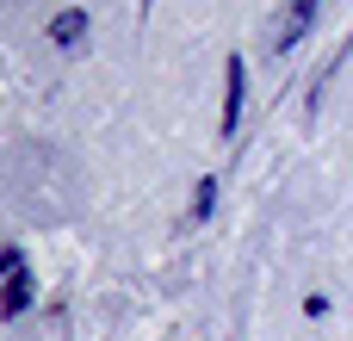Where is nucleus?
<instances>
[{
    "mask_svg": "<svg viewBox=\"0 0 353 341\" xmlns=\"http://www.w3.org/2000/svg\"><path fill=\"white\" fill-rule=\"evenodd\" d=\"M242 106H248V68L242 56H230V93H223V137L242 130Z\"/></svg>",
    "mask_w": 353,
    "mask_h": 341,
    "instance_id": "nucleus-1",
    "label": "nucleus"
},
{
    "mask_svg": "<svg viewBox=\"0 0 353 341\" xmlns=\"http://www.w3.org/2000/svg\"><path fill=\"white\" fill-rule=\"evenodd\" d=\"M25 311H31V273L19 267V273H6V286H0V317H6V323H19Z\"/></svg>",
    "mask_w": 353,
    "mask_h": 341,
    "instance_id": "nucleus-2",
    "label": "nucleus"
},
{
    "mask_svg": "<svg viewBox=\"0 0 353 341\" xmlns=\"http://www.w3.org/2000/svg\"><path fill=\"white\" fill-rule=\"evenodd\" d=\"M310 19H316V0H292V19L279 25V50H285V56H292V43H304Z\"/></svg>",
    "mask_w": 353,
    "mask_h": 341,
    "instance_id": "nucleus-3",
    "label": "nucleus"
},
{
    "mask_svg": "<svg viewBox=\"0 0 353 341\" xmlns=\"http://www.w3.org/2000/svg\"><path fill=\"white\" fill-rule=\"evenodd\" d=\"M81 37H87V12L81 6H68V12L50 19V43H81Z\"/></svg>",
    "mask_w": 353,
    "mask_h": 341,
    "instance_id": "nucleus-4",
    "label": "nucleus"
},
{
    "mask_svg": "<svg viewBox=\"0 0 353 341\" xmlns=\"http://www.w3.org/2000/svg\"><path fill=\"white\" fill-rule=\"evenodd\" d=\"M211 211H217V180L205 174V180L192 186V217H211Z\"/></svg>",
    "mask_w": 353,
    "mask_h": 341,
    "instance_id": "nucleus-5",
    "label": "nucleus"
},
{
    "mask_svg": "<svg viewBox=\"0 0 353 341\" xmlns=\"http://www.w3.org/2000/svg\"><path fill=\"white\" fill-rule=\"evenodd\" d=\"M19 267H25V255H19V249H0V280H6V273H19Z\"/></svg>",
    "mask_w": 353,
    "mask_h": 341,
    "instance_id": "nucleus-6",
    "label": "nucleus"
}]
</instances>
